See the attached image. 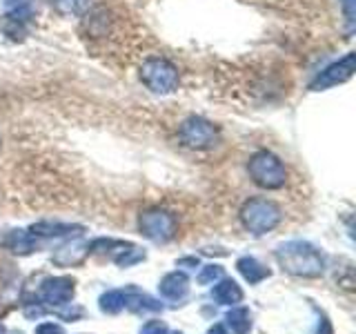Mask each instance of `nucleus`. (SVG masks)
I'll use <instances>...</instances> for the list:
<instances>
[{
	"label": "nucleus",
	"mask_w": 356,
	"mask_h": 334,
	"mask_svg": "<svg viewBox=\"0 0 356 334\" xmlns=\"http://www.w3.org/2000/svg\"><path fill=\"white\" fill-rule=\"evenodd\" d=\"M0 148H3V138H0Z\"/></svg>",
	"instance_id": "obj_27"
},
{
	"label": "nucleus",
	"mask_w": 356,
	"mask_h": 334,
	"mask_svg": "<svg viewBox=\"0 0 356 334\" xmlns=\"http://www.w3.org/2000/svg\"><path fill=\"white\" fill-rule=\"evenodd\" d=\"M33 237H72V234H81L83 228L81 225H67V223H51V221H40L36 225H31L29 230Z\"/></svg>",
	"instance_id": "obj_13"
},
{
	"label": "nucleus",
	"mask_w": 356,
	"mask_h": 334,
	"mask_svg": "<svg viewBox=\"0 0 356 334\" xmlns=\"http://www.w3.org/2000/svg\"><path fill=\"white\" fill-rule=\"evenodd\" d=\"M343 7H345V16H348V22L354 20V0H343Z\"/></svg>",
	"instance_id": "obj_24"
},
{
	"label": "nucleus",
	"mask_w": 356,
	"mask_h": 334,
	"mask_svg": "<svg viewBox=\"0 0 356 334\" xmlns=\"http://www.w3.org/2000/svg\"><path fill=\"white\" fill-rule=\"evenodd\" d=\"M140 81L154 94H172L178 87L181 76H178V70L172 61L161 58V56H154V58H147L143 63Z\"/></svg>",
	"instance_id": "obj_4"
},
{
	"label": "nucleus",
	"mask_w": 356,
	"mask_h": 334,
	"mask_svg": "<svg viewBox=\"0 0 356 334\" xmlns=\"http://www.w3.org/2000/svg\"><path fill=\"white\" fill-rule=\"evenodd\" d=\"M222 274H225V272H222L220 265L209 263V265L203 267V270H200V274L196 276V281H198V285H214L216 281H220Z\"/></svg>",
	"instance_id": "obj_20"
},
{
	"label": "nucleus",
	"mask_w": 356,
	"mask_h": 334,
	"mask_svg": "<svg viewBox=\"0 0 356 334\" xmlns=\"http://www.w3.org/2000/svg\"><path fill=\"white\" fill-rule=\"evenodd\" d=\"M276 261L285 272L303 278H316L325 272V256L307 241H287L278 245Z\"/></svg>",
	"instance_id": "obj_1"
},
{
	"label": "nucleus",
	"mask_w": 356,
	"mask_h": 334,
	"mask_svg": "<svg viewBox=\"0 0 356 334\" xmlns=\"http://www.w3.org/2000/svg\"><path fill=\"white\" fill-rule=\"evenodd\" d=\"M236 270L241 272V276L245 278V281L252 283V285L265 281V278H270V274H272L265 265H261L259 261H256L254 256H243V259H238Z\"/></svg>",
	"instance_id": "obj_14"
},
{
	"label": "nucleus",
	"mask_w": 356,
	"mask_h": 334,
	"mask_svg": "<svg viewBox=\"0 0 356 334\" xmlns=\"http://www.w3.org/2000/svg\"><path fill=\"white\" fill-rule=\"evenodd\" d=\"M36 334H65V330L58 326V323H40L36 328Z\"/></svg>",
	"instance_id": "obj_22"
},
{
	"label": "nucleus",
	"mask_w": 356,
	"mask_h": 334,
	"mask_svg": "<svg viewBox=\"0 0 356 334\" xmlns=\"http://www.w3.org/2000/svg\"><path fill=\"white\" fill-rule=\"evenodd\" d=\"M76 292V281L72 276H51L44 278L40 285V301L51 308H63L70 305Z\"/></svg>",
	"instance_id": "obj_7"
},
{
	"label": "nucleus",
	"mask_w": 356,
	"mask_h": 334,
	"mask_svg": "<svg viewBox=\"0 0 356 334\" xmlns=\"http://www.w3.org/2000/svg\"><path fill=\"white\" fill-rule=\"evenodd\" d=\"M98 305L105 315H118L125 310V289H109L98 299Z\"/></svg>",
	"instance_id": "obj_17"
},
{
	"label": "nucleus",
	"mask_w": 356,
	"mask_h": 334,
	"mask_svg": "<svg viewBox=\"0 0 356 334\" xmlns=\"http://www.w3.org/2000/svg\"><path fill=\"white\" fill-rule=\"evenodd\" d=\"M0 334H5V332H3V328H0Z\"/></svg>",
	"instance_id": "obj_28"
},
{
	"label": "nucleus",
	"mask_w": 356,
	"mask_h": 334,
	"mask_svg": "<svg viewBox=\"0 0 356 334\" xmlns=\"http://www.w3.org/2000/svg\"><path fill=\"white\" fill-rule=\"evenodd\" d=\"M114 261L120 267H129V265H136V263L145 261V252L140 248H136V245H129V250H120V254L114 256Z\"/></svg>",
	"instance_id": "obj_18"
},
{
	"label": "nucleus",
	"mask_w": 356,
	"mask_h": 334,
	"mask_svg": "<svg viewBox=\"0 0 356 334\" xmlns=\"http://www.w3.org/2000/svg\"><path fill=\"white\" fill-rule=\"evenodd\" d=\"M54 5L63 16H76L89 7V0H54Z\"/></svg>",
	"instance_id": "obj_19"
},
{
	"label": "nucleus",
	"mask_w": 356,
	"mask_h": 334,
	"mask_svg": "<svg viewBox=\"0 0 356 334\" xmlns=\"http://www.w3.org/2000/svg\"><path fill=\"white\" fill-rule=\"evenodd\" d=\"M238 216H241L243 228L248 232H252L254 237H263V234L272 232L283 218L281 209H278V205L274 203V200H267L263 196L245 200L241 212H238Z\"/></svg>",
	"instance_id": "obj_2"
},
{
	"label": "nucleus",
	"mask_w": 356,
	"mask_h": 334,
	"mask_svg": "<svg viewBox=\"0 0 356 334\" xmlns=\"http://www.w3.org/2000/svg\"><path fill=\"white\" fill-rule=\"evenodd\" d=\"M159 292H161V296L170 299V301H181L189 292V278L183 272L165 274L159 283Z\"/></svg>",
	"instance_id": "obj_9"
},
{
	"label": "nucleus",
	"mask_w": 356,
	"mask_h": 334,
	"mask_svg": "<svg viewBox=\"0 0 356 334\" xmlns=\"http://www.w3.org/2000/svg\"><path fill=\"white\" fill-rule=\"evenodd\" d=\"M125 308L143 315V312H163V305L149 294H145L138 287H127L125 289Z\"/></svg>",
	"instance_id": "obj_10"
},
{
	"label": "nucleus",
	"mask_w": 356,
	"mask_h": 334,
	"mask_svg": "<svg viewBox=\"0 0 356 334\" xmlns=\"http://www.w3.org/2000/svg\"><path fill=\"white\" fill-rule=\"evenodd\" d=\"M248 172L252 181L263 189H281L287 183L285 163L267 150H261L252 156L248 163Z\"/></svg>",
	"instance_id": "obj_3"
},
{
	"label": "nucleus",
	"mask_w": 356,
	"mask_h": 334,
	"mask_svg": "<svg viewBox=\"0 0 356 334\" xmlns=\"http://www.w3.org/2000/svg\"><path fill=\"white\" fill-rule=\"evenodd\" d=\"M7 248L16 254H31L33 250H38V237H33L31 232L25 230H14L7 237Z\"/></svg>",
	"instance_id": "obj_15"
},
{
	"label": "nucleus",
	"mask_w": 356,
	"mask_h": 334,
	"mask_svg": "<svg viewBox=\"0 0 356 334\" xmlns=\"http://www.w3.org/2000/svg\"><path fill=\"white\" fill-rule=\"evenodd\" d=\"M178 138L189 150H209L218 143V129L214 122L200 116H189L178 127Z\"/></svg>",
	"instance_id": "obj_5"
},
{
	"label": "nucleus",
	"mask_w": 356,
	"mask_h": 334,
	"mask_svg": "<svg viewBox=\"0 0 356 334\" xmlns=\"http://www.w3.org/2000/svg\"><path fill=\"white\" fill-rule=\"evenodd\" d=\"M87 254H89V245H85L81 241H74L70 245H63V248L54 254V263L60 267H72V265L83 263Z\"/></svg>",
	"instance_id": "obj_12"
},
{
	"label": "nucleus",
	"mask_w": 356,
	"mask_h": 334,
	"mask_svg": "<svg viewBox=\"0 0 356 334\" xmlns=\"http://www.w3.org/2000/svg\"><path fill=\"white\" fill-rule=\"evenodd\" d=\"M138 230L145 239L167 243L176 237V218L167 209H147L138 216Z\"/></svg>",
	"instance_id": "obj_6"
},
{
	"label": "nucleus",
	"mask_w": 356,
	"mask_h": 334,
	"mask_svg": "<svg viewBox=\"0 0 356 334\" xmlns=\"http://www.w3.org/2000/svg\"><path fill=\"white\" fill-rule=\"evenodd\" d=\"M211 299H214L218 305H236L243 301V289L236 281H232V278H220V281L214 283Z\"/></svg>",
	"instance_id": "obj_11"
},
{
	"label": "nucleus",
	"mask_w": 356,
	"mask_h": 334,
	"mask_svg": "<svg viewBox=\"0 0 356 334\" xmlns=\"http://www.w3.org/2000/svg\"><path fill=\"white\" fill-rule=\"evenodd\" d=\"M207 334H227V330L220 326V323H216V326H211L209 330H207Z\"/></svg>",
	"instance_id": "obj_26"
},
{
	"label": "nucleus",
	"mask_w": 356,
	"mask_h": 334,
	"mask_svg": "<svg viewBox=\"0 0 356 334\" xmlns=\"http://www.w3.org/2000/svg\"><path fill=\"white\" fill-rule=\"evenodd\" d=\"M178 265H187V267H198V259H194V256H189V259H181V261H178Z\"/></svg>",
	"instance_id": "obj_25"
},
{
	"label": "nucleus",
	"mask_w": 356,
	"mask_h": 334,
	"mask_svg": "<svg viewBox=\"0 0 356 334\" xmlns=\"http://www.w3.org/2000/svg\"><path fill=\"white\" fill-rule=\"evenodd\" d=\"M314 334H334V330H332V326H330V321H327L325 317L321 319V323H318V330H316Z\"/></svg>",
	"instance_id": "obj_23"
},
{
	"label": "nucleus",
	"mask_w": 356,
	"mask_h": 334,
	"mask_svg": "<svg viewBox=\"0 0 356 334\" xmlns=\"http://www.w3.org/2000/svg\"><path fill=\"white\" fill-rule=\"evenodd\" d=\"M352 74H354V54H348L339 63H334V65L327 67V70H323L314 78V83L309 85V89H314V92H321V89L337 87V85H341L345 81H350Z\"/></svg>",
	"instance_id": "obj_8"
},
{
	"label": "nucleus",
	"mask_w": 356,
	"mask_h": 334,
	"mask_svg": "<svg viewBox=\"0 0 356 334\" xmlns=\"http://www.w3.org/2000/svg\"><path fill=\"white\" fill-rule=\"evenodd\" d=\"M225 321L234 334H250L252 330V315L248 308H232Z\"/></svg>",
	"instance_id": "obj_16"
},
{
	"label": "nucleus",
	"mask_w": 356,
	"mask_h": 334,
	"mask_svg": "<svg viewBox=\"0 0 356 334\" xmlns=\"http://www.w3.org/2000/svg\"><path fill=\"white\" fill-rule=\"evenodd\" d=\"M140 334H183V332H178V330H170L165 326L163 321H147L145 326L140 328Z\"/></svg>",
	"instance_id": "obj_21"
}]
</instances>
